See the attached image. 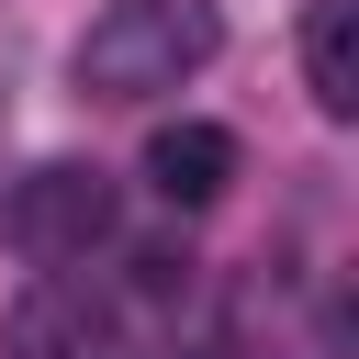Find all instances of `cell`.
Here are the masks:
<instances>
[{
  "label": "cell",
  "mask_w": 359,
  "mask_h": 359,
  "mask_svg": "<svg viewBox=\"0 0 359 359\" xmlns=\"http://www.w3.org/2000/svg\"><path fill=\"white\" fill-rule=\"evenodd\" d=\"M213 45H224L213 0H112L79 34V101H157V90L202 79Z\"/></svg>",
  "instance_id": "1"
},
{
  "label": "cell",
  "mask_w": 359,
  "mask_h": 359,
  "mask_svg": "<svg viewBox=\"0 0 359 359\" xmlns=\"http://www.w3.org/2000/svg\"><path fill=\"white\" fill-rule=\"evenodd\" d=\"M0 236H11V258H34V269H79V258L112 236V180H101L90 157H45V168H22V180L0 191Z\"/></svg>",
  "instance_id": "2"
},
{
  "label": "cell",
  "mask_w": 359,
  "mask_h": 359,
  "mask_svg": "<svg viewBox=\"0 0 359 359\" xmlns=\"http://www.w3.org/2000/svg\"><path fill=\"white\" fill-rule=\"evenodd\" d=\"M11 359H112V303L79 269H45L11 303Z\"/></svg>",
  "instance_id": "3"
},
{
  "label": "cell",
  "mask_w": 359,
  "mask_h": 359,
  "mask_svg": "<svg viewBox=\"0 0 359 359\" xmlns=\"http://www.w3.org/2000/svg\"><path fill=\"white\" fill-rule=\"evenodd\" d=\"M146 180H157V202L202 213V202H224V191H236V135L180 112V123H157V135H146Z\"/></svg>",
  "instance_id": "4"
},
{
  "label": "cell",
  "mask_w": 359,
  "mask_h": 359,
  "mask_svg": "<svg viewBox=\"0 0 359 359\" xmlns=\"http://www.w3.org/2000/svg\"><path fill=\"white\" fill-rule=\"evenodd\" d=\"M303 79H314V112H359V11L348 0H314V22H303Z\"/></svg>",
  "instance_id": "5"
},
{
  "label": "cell",
  "mask_w": 359,
  "mask_h": 359,
  "mask_svg": "<svg viewBox=\"0 0 359 359\" xmlns=\"http://www.w3.org/2000/svg\"><path fill=\"white\" fill-rule=\"evenodd\" d=\"M135 292H146V303H168V292H191V247H168V236H146V247H135Z\"/></svg>",
  "instance_id": "6"
},
{
  "label": "cell",
  "mask_w": 359,
  "mask_h": 359,
  "mask_svg": "<svg viewBox=\"0 0 359 359\" xmlns=\"http://www.w3.org/2000/svg\"><path fill=\"white\" fill-rule=\"evenodd\" d=\"M123 359H191V348H123Z\"/></svg>",
  "instance_id": "7"
},
{
  "label": "cell",
  "mask_w": 359,
  "mask_h": 359,
  "mask_svg": "<svg viewBox=\"0 0 359 359\" xmlns=\"http://www.w3.org/2000/svg\"><path fill=\"white\" fill-rule=\"evenodd\" d=\"M0 112H11V56H0Z\"/></svg>",
  "instance_id": "8"
}]
</instances>
